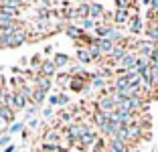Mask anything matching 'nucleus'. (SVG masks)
I'll use <instances>...</instances> for the list:
<instances>
[{
	"instance_id": "obj_1",
	"label": "nucleus",
	"mask_w": 158,
	"mask_h": 152,
	"mask_svg": "<svg viewBox=\"0 0 158 152\" xmlns=\"http://www.w3.org/2000/svg\"><path fill=\"white\" fill-rule=\"evenodd\" d=\"M93 110H99V112H106V114H114L118 110V103L114 99V93H110V89L102 91L95 99H93Z\"/></svg>"
},
{
	"instance_id": "obj_2",
	"label": "nucleus",
	"mask_w": 158,
	"mask_h": 152,
	"mask_svg": "<svg viewBox=\"0 0 158 152\" xmlns=\"http://www.w3.org/2000/svg\"><path fill=\"white\" fill-rule=\"evenodd\" d=\"M146 28V23L142 20V16L140 14H132L130 23H128V31H130V35H134V37H138V35H142Z\"/></svg>"
},
{
	"instance_id": "obj_3",
	"label": "nucleus",
	"mask_w": 158,
	"mask_h": 152,
	"mask_svg": "<svg viewBox=\"0 0 158 152\" xmlns=\"http://www.w3.org/2000/svg\"><path fill=\"white\" fill-rule=\"evenodd\" d=\"M35 87H39V89H43V91H51L53 89V83H55V79L53 77H47V75H41V73H37L35 75Z\"/></svg>"
},
{
	"instance_id": "obj_4",
	"label": "nucleus",
	"mask_w": 158,
	"mask_h": 152,
	"mask_svg": "<svg viewBox=\"0 0 158 152\" xmlns=\"http://www.w3.org/2000/svg\"><path fill=\"white\" fill-rule=\"evenodd\" d=\"M0 122L8 128L10 124H14V122H16V112L10 110L8 106H4V103H2V106H0Z\"/></svg>"
},
{
	"instance_id": "obj_5",
	"label": "nucleus",
	"mask_w": 158,
	"mask_h": 152,
	"mask_svg": "<svg viewBox=\"0 0 158 152\" xmlns=\"http://www.w3.org/2000/svg\"><path fill=\"white\" fill-rule=\"evenodd\" d=\"M110 79L102 77L99 73H91V81H89V85H91V89H99V91H106L107 87H110Z\"/></svg>"
},
{
	"instance_id": "obj_6",
	"label": "nucleus",
	"mask_w": 158,
	"mask_h": 152,
	"mask_svg": "<svg viewBox=\"0 0 158 152\" xmlns=\"http://www.w3.org/2000/svg\"><path fill=\"white\" fill-rule=\"evenodd\" d=\"M57 71H59V69H57L55 61H53V59H45V61H43V65H41V71H39V73L55 79L57 77Z\"/></svg>"
},
{
	"instance_id": "obj_7",
	"label": "nucleus",
	"mask_w": 158,
	"mask_h": 152,
	"mask_svg": "<svg viewBox=\"0 0 158 152\" xmlns=\"http://www.w3.org/2000/svg\"><path fill=\"white\" fill-rule=\"evenodd\" d=\"M144 35H146V39H148V41L158 43V20H146Z\"/></svg>"
},
{
	"instance_id": "obj_8",
	"label": "nucleus",
	"mask_w": 158,
	"mask_h": 152,
	"mask_svg": "<svg viewBox=\"0 0 158 152\" xmlns=\"http://www.w3.org/2000/svg\"><path fill=\"white\" fill-rule=\"evenodd\" d=\"M75 59H77V63H81V65L93 63V57H91V53H89L87 47H79V49L75 51Z\"/></svg>"
},
{
	"instance_id": "obj_9",
	"label": "nucleus",
	"mask_w": 158,
	"mask_h": 152,
	"mask_svg": "<svg viewBox=\"0 0 158 152\" xmlns=\"http://www.w3.org/2000/svg\"><path fill=\"white\" fill-rule=\"evenodd\" d=\"M63 32H65V35H67L69 39H73V41H79V39L83 37V32H85V31H83L81 27H79V24L69 23V24L65 27V31H63Z\"/></svg>"
},
{
	"instance_id": "obj_10",
	"label": "nucleus",
	"mask_w": 158,
	"mask_h": 152,
	"mask_svg": "<svg viewBox=\"0 0 158 152\" xmlns=\"http://www.w3.org/2000/svg\"><path fill=\"white\" fill-rule=\"evenodd\" d=\"M103 14H106L103 4H99V2H91V6H89V19H93L95 23H99V20L103 19Z\"/></svg>"
},
{
	"instance_id": "obj_11",
	"label": "nucleus",
	"mask_w": 158,
	"mask_h": 152,
	"mask_svg": "<svg viewBox=\"0 0 158 152\" xmlns=\"http://www.w3.org/2000/svg\"><path fill=\"white\" fill-rule=\"evenodd\" d=\"M130 19H132L130 10H120V8H116V12H114V24H116V27L128 24V23H130Z\"/></svg>"
},
{
	"instance_id": "obj_12",
	"label": "nucleus",
	"mask_w": 158,
	"mask_h": 152,
	"mask_svg": "<svg viewBox=\"0 0 158 152\" xmlns=\"http://www.w3.org/2000/svg\"><path fill=\"white\" fill-rule=\"evenodd\" d=\"M51 59L55 61L57 69H63V67H69V65H71V57L67 55V53H53Z\"/></svg>"
},
{
	"instance_id": "obj_13",
	"label": "nucleus",
	"mask_w": 158,
	"mask_h": 152,
	"mask_svg": "<svg viewBox=\"0 0 158 152\" xmlns=\"http://www.w3.org/2000/svg\"><path fill=\"white\" fill-rule=\"evenodd\" d=\"M98 45H99V49H102L103 57H110V55H112V51L116 49V43L110 41V39H98Z\"/></svg>"
},
{
	"instance_id": "obj_14",
	"label": "nucleus",
	"mask_w": 158,
	"mask_h": 152,
	"mask_svg": "<svg viewBox=\"0 0 158 152\" xmlns=\"http://www.w3.org/2000/svg\"><path fill=\"white\" fill-rule=\"evenodd\" d=\"M47 97H49V93L43 91V89L35 87V93H33V99H31V103H37V106H43L47 101Z\"/></svg>"
},
{
	"instance_id": "obj_15",
	"label": "nucleus",
	"mask_w": 158,
	"mask_h": 152,
	"mask_svg": "<svg viewBox=\"0 0 158 152\" xmlns=\"http://www.w3.org/2000/svg\"><path fill=\"white\" fill-rule=\"evenodd\" d=\"M89 6H91V2H81V4L75 6V8H77V14H79V20L89 19Z\"/></svg>"
},
{
	"instance_id": "obj_16",
	"label": "nucleus",
	"mask_w": 158,
	"mask_h": 152,
	"mask_svg": "<svg viewBox=\"0 0 158 152\" xmlns=\"http://www.w3.org/2000/svg\"><path fill=\"white\" fill-rule=\"evenodd\" d=\"M43 61H45V59H43V57L39 55V53H37V55H33L31 59H28V63H31V69H33L35 73H39V71H41V65H43Z\"/></svg>"
},
{
	"instance_id": "obj_17",
	"label": "nucleus",
	"mask_w": 158,
	"mask_h": 152,
	"mask_svg": "<svg viewBox=\"0 0 158 152\" xmlns=\"http://www.w3.org/2000/svg\"><path fill=\"white\" fill-rule=\"evenodd\" d=\"M39 110H41V106H37V103H28V108L24 110V120H31V118H35V114H39Z\"/></svg>"
},
{
	"instance_id": "obj_18",
	"label": "nucleus",
	"mask_w": 158,
	"mask_h": 152,
	"mask_svg": "<svg viewBox=\"0 0 158 152\" xmlns=\"http://www.w3.org/2000/svg\"><path fill=\"white\" fill-rule=\"evenodd\" d=\"M79 27H81V28H83L85 32H87V31H91V28L95 31V27H98V23H95L93 19H81V20H79Z\"/></svg>"
},
{
	"instance_id": "obj_19",
	"label": "nucleus",
	"mask_w": 158,
	"mask_h": 152,
	"mask_svg": "<svg viewBox=\"0 0 158 152\" xmlns=\"http://www.w3.org/2000/svg\"><path fill=\"white\" fill-rule=\"evenodd\" d=\"M8 134H19V132H24V120H20V122H14V124H10L8 126V130H6Z\"/></svg>"
},
{
	"instance_id": "obj_20",
	"label": "nucleus",
	"mask_w": 158,
	"mask_h": 152,
	"mask_svg": "<svg viewBox=\"0 0 158 152\" xmlns=\"http://www.w3.org/2000/svg\"><path fill=\"white\" fill-rule=\"evenodd\" d=\"M10 142H12V134L4 132L2 136H0V148H6V146H10Z\"/></svg>"
},
{
	"instance_id": "obj_21",
	"label": "nucleus",
	"mask_w": 158,
	"mask_h": 152,
	"mask_svg": "<svg viewBox=\"0 0 158 152\" xmlns=\"http://www.w3.org/2000/svg\"><path fill=\"white\" fill-rule=\"evenodd\" d=\"M47 103L51 108H59V93H51V95L47 97Z\"/></svg>"
},
{
	"instance_id": "obj_22",
	"label": "nucleus",
	"mask_w": 158,
	"mask_h": 152,
	"mask_svg": "<svg viewBox=\"0 0 158 152\" xmlns=\"http://www.w3.org/2000/svg\"><path fill=\"white\" fill-rule=\"evenodd\" d=\"M69 95H67V93L65 91H61L59 93V108H65V106H69Z\"/></svg>"
},
{
	"instance_id": "obj_23",
	"label": "nucleus",
	"mask_w": 158,
	"mask_h": 152,
	"mask_svg": "<svg viewBox=\"0 0 158 152\" xmlns=\"http://www.w3.org/2000/svg\"><path fill=\"white\" fill-rule=\"evenodd\" d=\"M53 108L51 106H47V108H43V118H45V120H51V116H53Z\"/></svg>"
},
{
	"instance_id": "obj_24",
	"label": "nucleus",
	"mask_w": 158,
	"mask_h": 152,
	"mask_svg": "<svg viewBox=\"0 0 158 152\" xmlns=\"http://www.w3.org/2000/svg\"><path fill=\"white\" fill-rule=\"evenodd\" d=\"M39 124H41V122H39V118H31V120L27 122V126H28L31 130H37V128H39Z\"/></svg>"
},
{
	"instance_id": "obj_25",
	"label": "nucleus",
	"mask_w": 158,
	"mask_h": 152,
	"mask_svg": "<svg viewBox=\"0 0 158 152\" xmlns=\"http://www.w3.org/2000/svg\"><path fill=\"white\" fill-rule=\"evenodd\" d=\"M152 77H154V87H158V67H152Z\"/></svg>"
},
{
	"instance_id": "obj_26",
	"label": "nucleus",
	"mask_w": 158,
	"mask_h": 152,
	"mask_svg": "<svg viewBox=\"0 0 158 152\" xmlns=\"http://www.w3.org/2000/svg\"><path fill=\"white\" fill-rule=\"evenodd\" d=\"M35 2H39L41 6H51L53 4V0H35Z\"/></svg>"
},
{
	"instance_id": "obj_27",
	"label": "nucleus",
	"mask_w": 158,
	"mask_h": 152,
	"mask_svg": "<svg viewBox=\"0 0 158 152\" xmlns=\"http://www.w3.org/2000/svg\"><path fill=\"white\" fill-rule=\"evenodd\" d=\"M51 53H53V47L49 45V47H47V49H45V55H51Z\"/></svg>"
},
{
	"instance_id": "obj_28",
	"label": "nucleus",
	"mask_w": 158,
	"mask_h": 152,
	"mask_svg": "<svg viewBox=\"0 0 158 152\" xmlns=\"http://www.w3.org/2000/svg\"><path fill=\"white\" fill-rule=\"evenodd\" d=\"M150 2H152V0H142V4H146L148 8H150Z\"/></svg>"
},
{
	"instance_id": "obj_29",
	"label": "nucleus",
	"mask_w": 158,
	"mask_h": 152,
	"mask_svg": "<svg viewBox=\"0 0 158 152\" xmlns=\"http://www.w3.org/2000/svg\"><path fill=\"white\" fill-rule=\"evenodd\" d=\"M75 2H77V4H81V2H89V0H75Z\"/></svg>"
},
{
	"instance_id": "obj_30",
	"label": "nucleus",
	"mask_w": 158,
	"mask_h": 152,
	"mask_svg": "<svg viewBox=\"0 0 158 152\" xmlns=\"http://www.w3.org/2000/svg\"><path fill=\"white\" fill-rule=\"evenodd\" d=\"M0 136H2V128H0Z\"/></svg>"
},
{
	"instance_id": "obj_31",
	"label": "nucleus",
	"mask_w": 158,
	"mask_h": 152,
	"mask_svg": "<svg viewBox=\"0 0 158 152\" xmlns=\"http://www.w3.org/2000/svg\"><path fill=\"white\" fill-rule=\"evenodd\" d=\"M0 152H2V150H0Z\"/></svg>"
}]
</instances>
